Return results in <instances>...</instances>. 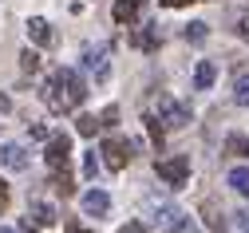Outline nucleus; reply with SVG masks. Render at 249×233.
I'll list each match as a JSON object with an SVG mask.
<instances>
[{
  "label": "nucleus",
  "instance_id": "nucleus-1",
  "mask_svg": "<svg viewBox=\"0 0 249 233\" xmlns=\"http://www.w3.org/2000/svg\"><path fill=\"white\" fill-rule=\"evenodd\" d=\"M44 103H48V111H55V115H68V111H75L83 99H87V83L79 79V72L75 68H59V72H52V79L44 83Z\"/></svg>",
  "mask_w": 249,
  "mask_h": 233
},
{
  "label": "nucleus",
  "instance_id": "nucleus-2",
  "mask_svg": "<svg viewBox=\"0 0 249 233\" xmlns=\"http://www.w3.org/2000/svg\"><path fill=\"white\" fill-rule=\"evenodd\" d=\"M131 150H135V146H131V139H123V135H107V139H103V146H99L107 170H127V162L135 158Z\"/></svg>",
  "mask_w": 249,
  "mask_h": 233
},
{
  "label": "nucleus",
  "instance_id": "nucleus-3",
  "mask_svg": "<svg viewBox=\"0 0 249 233\" xmlns=\"http://www.w3.org/2000/svg\"><path fill=\"white\" fill-rule=\"evenodd\" d=\"M154 174H159L166 186H186V182H190V158H186V154H174V158H159V162H154Z\"/></svg>",
  "mask_w": 249,
  "mask_h": 233
},
{
  "label": "nucleus",
  "instance_id": "nucleus-4",
  "mask_svg": "<svg viewBox=\"0 0 249 233\" xmlns=\"http://www.w3.org/2000/svg\"><path fill=\"white\" fill-rule=\"evenodd\" d=\"M83 68L103 83V79L111 75V48H107V44H87V48H83Z\"/></svg>",
  "mask_w": 249,
  "mask_h": 233
},
{
  "label": "nucleus",
  "instance_id": "nucleus-5",
  "mask_svg": "<svg viewBox=\"0 0 249 233\" xmlns=\"http://www.w3.org/2000/svg\"><path fill=\"white\" fill-rule=\"evenodd\" d=\"M44 162H48L52 174L68 170V162H71V139L68 135H52L48 139V150H44Z\"/></svg>",
  "mask_w": 249,
  "mask_h": 233
},
{
  "label": "nucleus",
  "instance_id": "nucleus-6",
  "mask_svg": "<svg viewBox=\"0 0 249 233\" xmlns=\"http://www.w3.org/2000/svg\"><path fill=\"white\" fill-rule=\"evenodd\" d=\"M154 119H159L166 130H178V126H186V123H190V111H186V107L178 103V99L159 95V115H154Z\"/></svg>",
  "mask_w": 249,
  "mask_h": 233
},
{
  "label": "nucleus",
  "instance_id": "nucleus-7",
  "mask_svg": "<svg viewBox=\"0 0 249 233\" xmlns=\"http://www.w3.org/2000/svg\"><path fill=\"white\" fill-rule=\"evenodd\" d=\"M150 206H154V221H159L162 229H170V233L186 221V214H182L174 202H159V197H150Z\"/></svg>",
  "mask_w": 249,
  "mask_h": 233
},
{
  "label": "nucleus",
  "instance_id": "nucleus-8",
  "mask_svg": "<svg viewBox=\"0 0 249 233\" xmlns=\"http://www.w3.org/2000/svg\"><path fill=\"white\" fill-rule=\"evenodd\" d=\"M79 206H83L87 217H103V214L111 210V194H107V190H87V194L79 197Z\"/></svg>",
  "mask_w": 249,
  "mask_h": 233
},
{
  "label": "nucleus",
  "instance_id": "nucleus-9",
  "mask_svg": "<svg viewBox=\"0 0 249 233\" xmlns=\"http://www.w3.org/2000/svg\"><path fill=\"white\" fill-rule=\"evenodd\" d=\"M0 166H8V170H28L24 143H0Z\"/></svg>",
  "mask_w": 249,
  "mask_h": 233
},
{
  "label": "nucleus",
  "instance_id": "nucleus-10",
  "mask_svg": "<svg viewBox=\"0 0 249 233\" xmlns=\"http://www.w3.org/2000/svg\"><path fill=\"white\" fill-rule=\"evenodd\" d=\"M146 8V0H115V8H111V16H115V24H135L139 20V12Z\"/></svg>",
  "mask_w": 249,
  "mask_h": 233
},
{
  "label": "nucleus",
  "instance_id": "nucleus-11",
  "mask_svg": "<svg viewBox=\"0 0 249 233\" xmlns=\"http://www.w3.org/2000/svg\"><path fill=\"white\" fill-rule=\"evenodd\" d=\"M28 40H32L36 48H48L52 44V24L44 16H32V20H28Z\"/></svg>",
  "mask_w": 249,
  "mask_h": 233
},
{
  "label": "nucleus",
  "instance_id": "nucleus-12",
  "mask_svg": "<svg viewBox=\"0 0 249 233\" xmlns=\"http://www.w3.org/2000/svg\"><path fill=\"white\" fill-rule=\"evenodd\" d=\"M28 217H32L40 229H48V225H55V210L48 206V202H40V197H36V202L32 206H28Z\"/></svg>",
  "mask_w": 249,
  "mask_h": 233
},
{
  "label": "nucleus",
  "instance_id": "nucleus-13",
  "mask_svg": "<svg viewBox=\"0 0 249 233\" xmlns=\"http://www.w3.org/2000/svg\"><path fill=\"white\" fill-rule=\"evenodd\" d=\"M213 79H217V68H213L210 59H202L198 68H194V87H198V91H210V87H213Z\"/></svg>",
  "mask_w": 249,
  "mask_h": 233
},
{
  "label": "nucleus",
  "instance_id": "nucleus-14",
  "mask_svg": "<svg viewBox=\"0 0 249 233\" xmlns=\"http://www.w3.org/2000/svg\"><path fill=\"white\" fill-rule=\"evenodd\" d=\"M241 197H249V166H233V170H230V178H226Z\"/></svg>",
  "mask_w": 249,
  "mask_h": 233
},
{
  "label": "nucleus",
  "instance_id": "nucleus-15",
  "mask_svg": "<svg viewBox=\"0 0 249 233\" xmlns=\"http://www.w3.org/2000/svg\"><path fill=\"white\" fill-rule=\"evenodd\" d=\"M135 44H139L142 52H154V48H159V28H154V24H146L139 36H135Z\"/></svg>",
  "mask_w": 249,
  "mask_h": 233
},
{
  "label": "nucleus",
  "instance_id": "nucleus-16",
  "mask_svg": "<svg viewBox=\"0 0 249 233\" xmlns=\"http://www.w3.org/2000/svg\"><path fill=\"white\" fill-rule=\"evenodd\" d=\"M233 103L237 107H249V75H237L233 79Z\"/></svg>",
  "mask_w": 249,
  "mask_h": 233
},
{
  "label": "nucleus",
  "instance_id": "nucleus-17",
  "mask_svg": "<svg viewBox=\"0 0 249 233\" xmlns=\"http://www.w3.org/2000/svg\"><path fill=\"white\" fill-rule=\"evenodd\" d=\"M75 130H79L83 139H95V130H99V119H95V115H79V119H75Z\"/></svg>",
  "mask_w": 249,
  "mask_h": 233
},
{
  "label": "nucleus",
  "instance_id": "nucleus-18",
  "mask_svg": "<svg viewBox=\"0 0 249 233\" xmlns=\"http://www.w3.org/2000/svg\"><path fill=\"white\" fill-rule=\"evenodd\" d=\"M226 154L245 158V154H249V139H245V135H230V139H226Z\"/></svg>",
  "mask_w": 249,
  "mask_h": 233
},
{
  "label": "nucleus",
  "instance_id": "nucleus-19",
  "mask_svg": "<svg viewBox=\"0 0 249 233\" xmlns=\"http://www.w3.org/2000/svg\"><path fill=\"white\" fill-rule=\"evenodd\" d=\"M182 36L190 40V44H202V40L210 36V32H206V24H202V20H194V24H186V32H182Z\"/></svg>",
  "mask_w": 249,
  "mask_h": 233
},
{
  "label": "nucleus",
  "instance_id": "nucleus-20",
  "mask_svg": "<svg viewBox=\"0 0 249 233\" xmlns=\"http://www.w3.org/2000/svg\"><path fill=\"white\" fill-rule=\"evenodd\" d=\"M20 68H24V72H40V52L24 48V52H20Z\"/></svg>",
  "mask_w": 249,
  "mask_h": 233
},
{
  "label": "nucleus",
  "instance_id": "nucleus-21",
  "mask_svg": "<svg viewBox=\"0 0 249 233\" xmlns=\"http://www.w3.org/2000/svg\"><path fill=\"white\" fill-rule=\"evenodd\" d=\"M52 186H55V194H64V197H71V194H75V186H71V178H68V170H59Z\"/></svg>",
  "mask_w": 249,
  "mask_h": 233
},
{
  "label": "nucleus",
  "instance_id": "nucleus-22",
  "mask_svg": "<svg viewBox=\"0 0 249 233\" xmlns=\"http://www.w3.org/2000/svg\"><path fill=\"white\" fill-rule=\"evenodd\" d=\"M119 123V107H103V115H99V126H115Z\"/></svg>",
  "mask_w": 249,
  "mask_h": 233
},
{
  "label": "nucleus",
  "instance_id": "nucleus-23",
  "mask_svg": "<svg viewBox=\"0 0 249 233\" xmlns=\"http://www.w3.org/2000/svg\"><path fill=\"white\" fill-rule=\"evenodd\" d=\"M119 233H150L146 221H127V225H119Z\"/></svg>",
  "mask_w": 249,
  "mask_h": 233
},
{
  "label": "nucleus",
  "instance_id": "nucleus-24",
  "mask_svg": "<svg viewBox=\"0 0 249 233\" xmlns=\"http://www.w3.org/2000/svg\"><path fill=\"white\" fill-rule=\"evenodd\" d=\"M95 170H99V158H95V150H91L87 162H83V174H87V178H95Z\"/></svg>",
  "mask_w": 249,
  "mask_h": 233
},
{
  "label": "nucleus",
  "instance_id": "nucleus-25",
  "mask_svg": "<svg viewBox=\"0 0 249 233\" xmlns=\"http://www.w3.org/2000/svg\"><path fill=\"white\" fill-rule=\"evenodd\" d=\"M174 233H202V229H198V225H194V217H186V221H182V225H178V229H174Z\"/></svg>",
  "mask_w": 249,
  "mask_h": 233
},
{
  "label": "nucleus",
  "instance_id": "nucleus-26",
  "mask_svg": "<svg viewBox=\"0 0 249 233\" xmlns=\"http://www.w3.org/2000/svg\"><path fill=\"white\" fill-rule=\"evenodd\" d=\"M20 233H40V225H36L32 217H24V221H20Z\"/></svg>",
  "mask_w": 249,
  "mask_h": 233
},
{
  "label": "nucleus",
  "instance_id": "nucleus-27",
  "mask_svg": "<svg viewBox=\"0 0 249 233\" xmlns=\"http://www.w3.org/2000/svg\"><path fill=\"white\" fill-rule=\"evenodd\" d=\"M237 36H241V40H249V16H241V20H237Z\"/></svg>",
  "mask_w": 249,
  "mask_h": 233
},
{
  "label": "nucleus",
  "instance_id": "nucleus-28",
  "mask_svg": "<svg viewBox=\"0 0 249 233\" xmlns=\"http://www.w3.org/2000/svg\"><path fill=\"white\" fill-rule=\"evenodd\" d=\"M0 210H8V182L0 178Z\"/></svg>",
  "mask_w": 249,
  "mask_h": 233
},
{
  "label": "nucleus",
  "instance_id": "nucleus-29",
  "mask_svg": "<svg viewBox=\"0 0 249 233\" xmlns=\"http://www.w3.org/2000/svg\"><path fill=\"white\" fill-rule=\"evenodd\" d=\"M32 139H48V126L44 123H32Z\"/></svg>",
  "mask_w": 249,
  "mask_h": 233
},
{
  "label": "nucleus",
  "instance_id": "nucleus-30",
  "mask_svg": "<svg viewBox=\"0 0 249 233\" xmlns=\"http://www.w3.org/2000/svg\"><path fill=\"white\" fill-rule=\"evenodd\" d=\"M159 4H166V8H182V4H194V0H159Z\"/></svg>",
  "mask_w": 249,
  "mask_h": 233
},
{
  "label": "nucleus",
  "instance_id": "nucleus-31",
  "mask_svg": "<svg viewBox=\"0 0 249 233\" xmlns=\"http://www.w3.org/2000/svg\"><path fill=\"white\" fill-rule=\"evenodd\" d=\"M12 103H8V95H0V111H8Z\"/></svg>",
  "mask_w": 249,
  "mask_h": 233
},
{
  "label": "nucleus",
  "instance_id": "nucleus-32",
  "mask_svg": "<svg viewBox=\"0 0 249 233\" xmlns=\"http://www.w3.org/2000/svg\"><path fill=\"white\" fill-rule=\"evenodd\" d=\"M68 233H91V229H79V225H71V229H68Z\"/></svg>",
  "mask_w": 249,
  "mask_h": 233
},
{
  "label": "nucleus",
  "instance_id": "nucleus-33",
  "mask_svg": "<svg viewBox=\"0 0 249 233\" xmlns=\"http://www.w3.org/2000/svg\"><path fill=\"white\" fill-rule=\"evenodd\" d=\"M0 233H16V229H8V225H0Z\"/></svg>",
  "mask_w": 249,
  "mask_h": 233
}]
</instances>
